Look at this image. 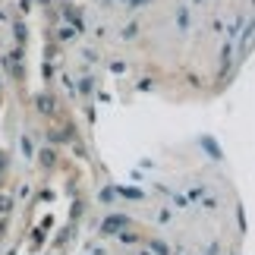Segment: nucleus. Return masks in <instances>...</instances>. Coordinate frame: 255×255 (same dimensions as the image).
<instances>
[{"mask_svg":"<svg viewBox=\"0 0 255 255\" xmlns=\"http://www.w3.org/2000/svg\"><path fill=\"white\" fill-rule=\"evenodd\" d=\"M76 214L79 205L73 195V183L63 176H51L28 205L9 255H60L73 233Z\"/></svg>","mask_w":255,"mask_h":255,"instance_id":"nucleus-1","label":"nucleus"}]
</instances>
